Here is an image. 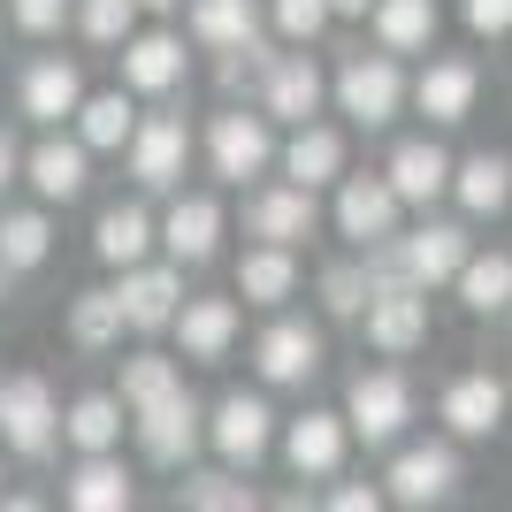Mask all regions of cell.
I'll return each mask as SVG.
<instances>
[{
    "mask_svg": "<svg viewBox=\"0 0 512 512\" xmlns=\"http://www.w3.org/2000/svg\"><path fill=\"white\" fill-rule=\"evenodd\" d=\"M474 92H482L474 62H467V54H444V62H428V69H421L413 107H421L428 123H467V115H474Z\"/></svg>",
    "mask_w": 512,
    "mask_h": 512,
    "instance_id": "23",
    "label": "cell"
},
{
    "mask_svg": "<svg viewBox=\"0 0 512 512\" xmlns=\"http://www.w3.org/2000/svg\"><path fill=\"white\" fill-rule=\"evenodd\" d=\"M169 329H176V344H184L192 367H222L230 344H237V299H184Z\"/></svg>",
    "mask_w": 512,
    "mask_h": 512,
    "instance_id": "17",
    "label": "cell"
},
{
    "mask_svg": "<svg viewBox=\"0 0 512 512\" xmlns=\"http://www.w3.org/2000/svg\"><path fill=\"white\" fill-rule=\"evenodd\" d=\"M115 299H123V329H169L176 306H184V268L176 260H138V268H123V283H115Z\"/></svg>",
    "mask_w": 512,
    "mask_h": 512,
    "instance_id": "8",
    "label": "cell"
},
{
    "mask_svg": "<svg viewBox=\"0 0 512 512\" xmlns=\"http://www.w3.org/2000/svg\"><path fill=\"white\" fill-rule=\"evenodd\" d=\"M69 23H77L92 46H123L130 31H138V0H77Z\"/></svg>",
    "mask_w": 512,
    "mask_h": 512,
    "instance_id": "38",
    "label": "cell"
},
{
    "mask_svg": "<svg viewBox=\"0 0 512 512\" xmlns=\"http://www.w3.org/2000/svg\"><path fill=\"white\" fill-rule=\"evenodd\" d=\"M138 8H184V0H138Z\"/></svg>",
    "mask_w": 512,
    "mask_h": 512,
    "instance_id": "48",
    "label": "cell"
},
{
    "mask_svg": "<svg viewBox=\"0 0 512 512\" xmlns=\"http://www.w3.org/2000/svg\"><path fill=\"white\" fill-rule=\"evenodd\" d=\"M268 16H276V31L283 39H321L329 31V0H268Z\"/></svg>",
    "mask_w": 512,
    "mask_h": 512,
    "instance_id": "40",
    "label": "cell"
},
{
    "mask_svg": "<svg viewBox=\"0 0 512 512\" xmlns=\"http://www.w3.org/2000/svg\"><path fill=\"white\" fill-rule=\"evenodd\" d=\"M337 107L360 130H383L390 115L406 107V69H398V54H352V62L337 69Z\"/></svg>",
    "mask_w": 512,
    "mask_h": 512,
    "instance_id": "2",
    "label": "cell"
},
{
    "mask_svg": "<svg viewBox=\"0 0 512 512\" xmlns=\"http://www.w3.org/2000/svg\"><path fill=\"white\" fill-rule=\"evenodd\" d=\"M291 291H299V260H291V245H268V237H260L253 253L237 260V299H245V306H283Z\"/></svg>",
    "mask_w": 512,
    "mask_h": 512,
    "instance_id": "27",
    "label": "cell"
},
{
    "mask_svg": "<svg viewBox=\"0 0 512 512\" xmlns=\"http://www.w3.org/2000/svg\"><path fill=\"white\" fill-rule=\"evenodd\" d=\"M153 245H161V222H153L138 199H115V207H100V222H92V253H100L107 268H138Z\"/></svg>",
    "mask_w": 512,
    "mask_h": 512,
    "instance_id": "22",
    "label": "cell"
},
{
    "mask_svg": "<svg viewBox=\"0 0 512 512\" xmlns=\"http://www.w3.org/2000/svg\"><path fill=\"white\" fill-rule=\"evenodd\" d=\"M69 123H77V138H85L92 153H123V146H130V130H138V107H130V85H123V92H85Z\"/></svg>",
    "mask_w": 512,
    "mask_h": 512,
    "instance_id": "29",
    "label": "cell"
},
{
    "mask_svg": "<svg viewBox=\"0 0 512 512\" xmlns=\"http://www.w3.org/2000/svg\"><path fill=\"white\" fill-rule=\"evenodd\" d=\"M130 428H138V451H146L153 467H192L199 436H207V413L192 406V390H169L161 406H146Z\"/></svg>",
    "mask_w": 512,
    "mask_h": 512,
    "instance_id": "6",
    "label": "cell"
},
{
    "mask_svg": "<svg viewBox=\"0 0 512 512\" xmlns=\"http://www.w3.org/2000/svg\"><path fill=\"white\" fill-rule=\"evenodd\" d=\"M62 497L77 512H123L130 505V474L115 451H77V474L62 482Z\"/></svg>",
    "mask_w": 512,
    "mask_h": 512,
    "instance_id": "26",
    "label": "cell"
},
{
    "mask_svg": "<svg viewBox=\"0 0 512 512\" xmlns=\"http://www.w3.org/2000/svg\"><path fill=\"white\" fill-rule=\"evenodd\" d=\"M8 16H16L23 39H54V31L77 16V0H8Z\"/></svg>",
    "mask_w": 512,
    "mask_h": 512,
    "instance_id": "42",
    "label": "cell"
},
{
    "mask_svg": "<svg viewBox=\"0 0 512 512\" xmlns=\"http://www.w3.org/2000/svg\"><path fill=\"white\" fill-rule=\"evenodd\" d=\"M0 444L31 467L62 444V406H54L46 375H0Z\"/></svg>",
    "mask_w": 512,
    "mask_h": 512,
    "instance_id": "1",
    "label": "cell"
},
{
    "mask_svg": "<svg viewBox=\"0 0 512 512\" xmlns=\"http://www.w3.org/2000/svg\"><path fill=\"white\" fill-rule=\"evenodd\" d=\"M321 306H329V314H360L367 306V268L360 260H337V268L321 276Z\"/></svg>",
    "mask_w": 512,
    "mask_h": 512,
    "instance_id": "41",
    "label": "cell"
},
{
    "mask_svg": "<svg viewBox=\"0 0 512 512\" xmlns=\"http://www.w3.org/2000/svg\"><path fill=\"white\" fill-rule=\"evenodd\" d=\"M23 184H31L46 207L85 199V184H92V146H85V138H39V146L23 153Z\"/></svg>",
    "mask_w": 512,
    "mask_h": 512,
    "instance_id": "10",
    "label": "cell"
},
{
    "mask_svg": "<svg viewBox=\"0 0 512 512\" xmlns=\"http://www.w3.org/2000/svg\"><path fill=\"white\" fill-rule=\"evenodd\" d=\"M451 192L467 214H505L512 207V153H467L451 169Z\"/></svg>",
    "mask_w": 512,
    "mask_h": 512,
    "instance_id": "30",
    "label": "cell"
},
{
    "mask_svg": "<svg viewBox=\"0 0 512 512\" xmlns=\"http://www.w3.org/2000/svg\"><path fill=\"white\" fill-rule=\"evenodd\" d=\"M69 344H77V352L123 344V299H115V291H77V299H69Z\"/></svg>",
    "mask_w": 512,
    "mask_h": 512,
    "instance_id": "35",
    "label": "cell"
},
{
    "mask_svg": "<svg viewBox=\"0 0 512 512\" xmlns=\"http://www.w3.org/2000/svg\"><path fill=\"white\" fill-rule=\"evenodd\" d=\"M451 283H459L467 314H505L512 306V253H467V268Z\"/></svg>",
    "mask_w": 512,
    "mask_h": 512,
    "instance_id": "34",
    "label": "cell"
},
{
    "mask_svg": "<svg viewBox=\"0 0 512 512\" xmlns=\"http://www.w3.org/2000/svg\"><path fill=\"white\" fill-rule=\"evenodd\" d=\"M398 245H406V268H413L421 291H436V283H451L467 268V230H459V222H428V230L398 237Z\"/></svg>",
    "mask_w": 512,
    "mask_h": 512,
    "instance_id": "25",
    "label": "cell"
},
{
    "mask_svg": "<svg viewBox=\"0 0 512 512\" xmlns=\"http://www.w3.org/2000/svg\"><path fill=\"white\" fill-rule=\"evenodd\" d=\"M23 176V153H16V138H8V130H0V192H8V184H16Z\"/></svg>",
    "mask_w": 512,
    "mask_h": 512,
    "instance_id": "45",
    "label": "cell"
},
{
    "mask_svg": "<svg viewBox=\"0 0 512 512\" xmlns=\"http://www.w3.org/2000/svg\"><path fill=\"white\" fill-rule=\"evenodd\" d=\"M169 390H184V375H176V360H161V352H138V360H123V383H115V398H123V413H146V406H161Z\"/></svg>",
    "mask_w": 512,
    "mask_h": 512,
    "instance_id": "37",
    "label": "cell"
},
{
    "mask_svg": "<svg viewBox=\"0 0 512 512\" xmlns=\"http://www.w3.org/2000/svg\"><path fill=\"white\" fill-rule=\"evenodd\" d=\"M253 367H260V383H306L321 367V329L314 321H268L253 337Z\"/></svg>",
    "mask_w": 512,
    "mask_h": 512,
    "instance_id": "13",
    "label": "cell"
},
{
    "mask_svg": "<svg viewBox=\"0 0 512 512\" xmlns=\"http://www.w3.org/2000/svg\"><path fill=\"white\" fill-rule=\"evenodd\" d=\"M184 39L176 31H130L123 39V85L130 92H146V100H161V92H176L184 85Z\"/></svg>",
    "mask_w": 512,
    "mask_h": 512,
    "instance_id": "18",
    "label": "cell"
},
{
    "mask_svg": "<svg viewBox=\"0 0 512 512\" xmlns=\"http://www.w3.org/2000/svg\"><path fill=\"white\" fill-rule=\"evenodd\" d=\"M321 207L306 184H260L253 199H245V230L268 237V245H299V237H314Z\"/></svg>",
    "mask_w": 512,
    "mask_h": 512,
    "instance_id": "16",
    "label": "cell"
},
{
    "mask_svg": "<svg viewBox=\"0 0 512 512\" xmlns=\"http://www.w3.org/2000/svg\"><path fill=\"white\" fill-rule=\"evenodd\" d=\"M77 100H85V69L77 62H62V54H39V62L23 69V115L31 123H69L77 115Z\"/></svg>",
    "mask_w": 512,
    "mask_h": 512,
    "instance_id": "21",
    "label": "cell"
},
{
    "mask_svg": "<svg viewBox=\"0 0 512 512\" xmlns=\"http://www.w3.org/2000/svg\"><path fill=\"white\" fill-rule=\"evenodd\" d=\"M123 153H130V176L146 192H169L176 176H184V161H192V130H184V115H138Z\"/></svg>",
    "mask_w": 512,
    "mask_h": 512,
    "instance_id": "9",
    "label": "cell"
},
{
    "mask_svg": "<svg viewBox=\"0 0 512 512\" xmlns=\"http://www.w3.org/2000/svg\"><path fill=\"white\" fill-rule=\"evenodd\" d=\"M360 321H367V344H375L383 360H406V352H421V344H428V299H421V283L367 291Z\"/></svg>",
    "mask_w": 512,
    "mask_h": 512,
    "instance_id": "7",
    "label": "cell"
},
{
    "mask_svg": "<svg viewBox=\"0 0 512 512\" xmlns=\"http://www.w3.org/2000/svg\"><path fill=\"white\" fill-rule=\"evenodd\" d=\"M344 444H352L344 413H299V421L283 428V467L299 474V482H321V474L344 467Z\"/></svg>",
    "mask_w": 512,
    "mask_h": 512,
    "instance_id": "12",
    "label": "cell"
},
{
    "mask_svg": "<svg viewBox=\"0 0 512 512\" xmlns=\"http://www.w3.org/2000/svg\"><path fill=\"white\" fill-rule=\"evenodd\" d=\"M62 436L77 451H115L123 444V398H115V390H85V398L62 413Z\"/></svg>",
    "mask_w": 512,
    "mask_h": 512,
    "instance_id": "33",
    "label": "cell"
},
{
    "mask_svg": "<svg viewBox=\"0 0 512 512\" xmlns=\"http://www.w3.org/2000/svg\"><path fill=\"white\" fill-rule=\"evenodd\" d=\"M192 39L230 54V46L260 39V0H192Z\"/></svg>",
    "mask_w": 512,
    "mask_h": 512,
    "instance_id": "32",
    "label": "cell"
},
{
    "mask_svg": "<svg viewBox=\"0 0 512 512\" xmlns=\"http://www.w3.org/2000/svg\"><path fill=\"white\" fill-rule=\"evenodd\" d=\"M161 253H169L176 268H207V260L222 253V207H214L207 192L176 199V207L161 214Z\"/></svg>",
    "mask_w": 512,
    "mask_h": 512,
    "instance_id": "15",
    "label": "cell"
},
{
    "mask_svg": "<svg viewBox=\"0 0 512 512\" xmlns=\"http://www.w3.org/2000/svg\"><path fill=\"white\" fill-rule=\"evenodd\" d=\"M329 16H375V0H329Z\"/></svg>",
    "mask_w": 512,
    "mask_h": 512,
    "instance_id": "46",
    "label": "cell"
},
{
    "mask_svg": "<svg viewBox=\"0 0 512 512\" xmlns=\"http://www.w3.org/2000/svg\"><path fill=\"white\" fill-rule=\"evenodd\" d=\"M436 0H375V39L383 54H428L436 46Z\"/></svg>",
    "mask_w": 512,
    "mask_h": 512,
    "instance_id": "31",
    "label": "cell"
},
{
    "mask_svg": "<svg viewBox=\"0 0 512 512\" xmlns=\"http://www.w3.org/2000/svg\"><path fill=\"white\" fill-rule=\"evenodd\" d=\"M344 421H352V436H360V444H398V436H406V421H413L406 375H390V367L352 375V390H344Z\"/></svg>",
    "mask_w": 512,
    "mask_h": 512,
    "instance_id": "4",
    "label": "cell"
},
{
    "mask_svg": "<svg viewBox=\"0 0 512 512\" xmlns=\"http://www.w3.org/2000/svg\"><path fill=\"white\" fill-rule=\"evenodd\" d=\"M398 207H406V199L390 192V176H337V230L352 237V245L398 237Z\"/></svg>",
    "mask_w": 512,
    "mask_h": 512,
    "instance_id": "11",
    "label": "cell"
},
{
    "mask_svg": "<svg viewBox=\"0 0 512 512\" xmlns=\"http://www.w3.org/2000/svg\"><path fill=\"white\" fill-rule=\"evenodd\" d=\"M207 444L222 451V467H260L268 444H276V413H268V398L230 390V398L214 406V421H207Z\"/></svg>",
    "mask_w": 512,
    "mask_h": 512,
    "instance_id": "5",
    "label": "cell"
},
{
    "mask_svg": "<svg viewBox=\"0 0 512 512\" xmlns=\"http://www.w3.org/2000/svg\"><path fill=\"white\" fill-rule=\"evenodd\" d=\"M176 505H192V512H245L253 490H245L237 474H184V482H176Z\"/></svg>",
    "mask_w": 512,
    "mask_h": 512,
    "instance_id": "39",
    "label": "cell"
},
{
    "mask_svg": "<svg viewBox=\"0 0 512 512\" xmlns=\"http://www.w3.org/2000/svg\"><path fill=\"white\" fill-rule=\"evenodd\" d=\"M459 482V451L451 444H406L390 459V497L398 505H444Z\"/></svg>",
    "mask_w": 512,
    "mask_h": 512,
    "instance_id": "19",
    "label": "cell"
},
{
    "mask_svg": "<svg viewBox=\"0 0 512 512\" xmlns=\"http://www.w3.org/2000/svg\"><path fill=\"white\" fill-rule=\"evenodd\" d=\"M207 161L222 184H253V176H268V161H276V130H268V115H245V107H222L207 123Z\"/></svg>",
    "mask_w": 512,
    "mask_h": 512,
    "instance_id": "3",
    "label": "cell"
},
{
    "mask_svg": "<svg viewBox=\"0 0 512 512\" xmlns=\"http://www.w3.org/2000/svg\"><path fill=\"white\" fill-rule=\"evenodd\" d=\"M451 169H459V161H451L444 146H436V138H406V146H390V192L406 199V207H428V199H444L451 192Z\"/></svg>",
    "mask_w": 512,
    "mask_h": 512,
    "instance_id": "20",
    "label": "cell"
},
{
    "mask_svg": "<svg viewBox=\"0 0 512 512\" xmlns=\"http://www.w3.org/2000/svg\"><path fill=\"white\" fill-rule=\"evenodd\" d=\"M329 505H337V512H375V505H383V490H375V482H344Z\"/></svg>",
    "mask_w": 512,
    "mask_h": 512,
    "instance_id": "44",
    "label": "cell"
},
{
    "mask_svg": "<svg viewBox=\"0 0 512 512\" xmlns=\"http://www.w3.org/2000/svg\"><path fill=\"white\" fill-rule=\"evenodd\" d=\"M321 92L329 85H321L314 54H276L268 77H260V115H268V123H314Z\"/></svg>",
    "mask_w": 512,
    "mask_h": 512,
    "instance_id": "14",
    "label": "cell"
},
{
    "mask_svg": "<svg viewBox=\"0 0 512 512\" xmlns=\"http://www.w3.org/2000/svg\"><path fill=\"white\" fill-rule=\"evenodd\" d=\"M467 31L474 39H505L512 31V0H467Z\"/></svg>",
    "mask_w": 512,
    "mask_h": 512,
    "instance_id": "43",
    "label": "cell"
},
{
    "mask_svg": "<svg viewBox=\"0 0 512 512\" xmlns=\"http://www.w3.org/2000/svg\"><path fill=\"white\" fill-rule=\"evenodd\" d=\"M54 253V222H46L39 207H8L0 214V260H8V268H39V260Z\"/></svg>",
    "mask_w": 512,
    "mask_h": 512,
    "instance_id": "36",
    "label": "cell"
},
{
    "mask_svg": "<svg viewBox=\"0 0 512 512\" xmlns=\"http://www.w3.org/2000/svg\"><path fill=\"white\" fill-rule=\"evenodd\" d=\"M283 176L321 192V184H337L344 176V138L329 123H291V146H283Z\"/></svg>",
    "mask_w": 512,
    "mask_h": 512,
    "instance_id": "24",
    "label": "cell"
},
{
    "mask_svg": "<svg viewBox=\"0 0 512 512\" xmlns=\"http://www.w3.org/2000/svg\"><path fill=\"white\" fill-rule=\"evenodd\" d=\"M8 283H16V268H8V260H0V299H8Z\"/></svg>",
    "mask_w": 512,
    "mask_h": 512,
    "instance_id": "47",
    "label": "cell"
},
{
    "mask_svg": "<svg viewBox=\"0 0 512 512\" xmlns=\"http://www.w3.org/2000/svg\"><path fill=\"white\" fill-rule=\"evenodd\" d=\"M505 398H512V390L497 383V375H459V383L444 390V421H451V436H490V428L505 421Z\"/></svg>",
    "mask_w": 512,
    "mask_h": 512,
    "instance_id": "28",
    "label": "cell"
}]
</instances>
